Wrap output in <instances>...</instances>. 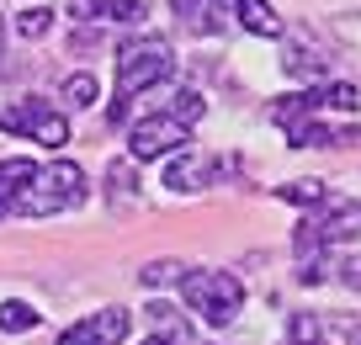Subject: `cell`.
Returning a JSON list of instances; mask_svg holds the SVG:
<instances>
[{
  "instance_id": "2",
  "label": "cell",
  "mask_w": 361,
  "mask_h": 345,
  "mask_svg": "<svg viewBox=\"0 0 361 345\" xmlns=\"http://www.w3.org/2000/svg\"><path fill=\"white\" fill-rule=\"evenodd\" d=\"M170 75H176V54H170L165 37H149V43L123 48V59H117V107H112V123H123V117H128V101H133L138 90L165 85Z\"/></svg>"
},
{
  "instance_id": "24",
  "label": "cell",
  "mask_w": 361,
  "mask_h": 345,
  "mask_svg": "<svg viewBox=\"0 0 361 345\" xmlns=\"http://www.w3.org/2000/svg\"><path fill=\"white\" fill-rule=\"evenodd\" d=\"M345 345H361V324H350V329H345Z\"/></svg>"
},
{
  "instance_id": "9",
  "label": "cell",
  "mask_w": 361,
  "mask_h": 345,
  "mask_svg": "<svg viewBox=\"0 0 361 345\" xmlns=\"http://www.w3.org/2000/svg\"><path fill=\"white\" fill-rule=\"evenodd\" d=\"M287 138L298 149H340V144H361L356 128H335V123H319V117H298V123H282Z\"/></svg>"
},
{
  "instance_id": "7",
  "label": "cell",
  "mask_w": 361,
  "mask_h": 345,
  "mask_svg": "<svg viewBox=\"0 0 361 345\" xmlns=\"http://www.w3.org/2000/svg\"><path fill=\"white\" fill-rule=\"evenodd\" d=\"M128 329H133V313L128 308H102V313H85L80 324H69L59 334V345H123Z\"/></svg>"
},
{
  "instance_id": "25",
  "label": "cell",
  "mask_w": 361,
  "mask_h": 345,
  "mask_svg": "<svg viewBox=\"0 0 361 345\" xmlns=\"http://www.w3.org/2000/svg\"><path fill=\"white\" fill-rule=\"evenodd\" d=\"M144 345H170V340H159V334H154V340H144Z\"/></svg>"
},
{
  "instance_id": "3",
  "label": "cell",
  "mask_w": 361,
  "mask_h": 345,
  "mask_svg": "<svg viewBox=\"0 0 361 345\" xmlns=\"http://www.w3.org/2000/svg\"><path fill=\"white\" fill-rule=\"evenodd\" d=\"M180 292H186L192 313L207 324H234V313L245 308V282L234 271H186Z\"/></svg>"
},
{
  "instance_id": "18",
  "label": "cell",
  "mask_w": 361,
  "mask_h": 345,
  "mask_svg": "<svg viewBox=\"0 0 361 345\" xmlns=\"http://www.w3.org/2000/svg\"><path fill=\"white\" fill-rule=\"evenodd\" d=\"M324 197H329V186H324V181H314V176H303V181H293V186H282V202H298V207H319Z\"/></svg>"
},
{
  "instance_id": "5",
  "label": "cell",
  "mask_w": 361,
  "mask_h": 345,
  "mask_svg": "<svg viewBox=\"0 0 361 345\" xmlns=\"http://www.w3.org/2000/svg\"><path fill=\"white\" fill-rule=\"evenodd\" d=\"M0 128H6V133L32 138V144H43V149H64V144H69V123H64V111H54L48 101H37V96L11 101V107L0 111Z\"/></svg>"
},
{
  "instance_id": "14",
  "label": "cell",
  "mask_w": 361,
  "mask_h": 345,
  "mask_svg": "<svg viewBox=\"0 0 361 345\" xmlns=\"http://www.w3.org/2000/svg\"><path fill=\"white\" fill-rule=\"evenodd\" d=\"M32 159H0V218L6 212H16V197L27 191V181H32Z\"/></svg>"
},
{
  "instance_id": "8",
  "label": "cell",
  "mask_w": 361,
  "mask_h": 345,
  "mask_svg": "<svg viewBox=\"0 0 361 345\" xmlns=\"http://www.w3.org/2000/svg\"><path fill=\"white\" fill-rule=\"evenodd\" d=\"M128 149H133V159L180 155V149H186V128L170 123V117H144V123H133V133H128Z\"/></svg>"
},
{
  "instance_id": "17",
  "label": "cell",
  "mask_w": 361,
  "mask_h": 345,
  "mask_svg": "<svg viewBox=\"0 0 361 345\" xmlns=\"http://www.w3.org/2000/svg\"><path fill=\"white\" fill-rule=\"evenodd\" d=\"M287 345H329L324 324H319L314 313H293V324H287Z\"/></svg>"
},
{
  "instance_id": "16",
  "label": "cell",
  "mask_w": 361,
  "mask_h": 345,
  "mask_svg": "<svg viewBox=\"0 0 361 345\" xmlns=\"http://www.w3.org/2000/svg\"><path fill=\"white\" fill-rule=\"evenodd\" d=\"M37 319H43V313H37L32 303H22V298L0 303V329H6V334H27V329H37Z\"/></svg>"
},
{
  "instance_id": "4",
  "label": "cell",
  "mask_w": 361,
  "mask_h": 345,
  "mask_svg": "<svg viewBox=\"0 0 361 345\" xmlns=\"http://www.w3.org/2000/svg\"><path fill=\"white\" fill-rule=\"evenodd\" d=\"M361 107V90L345 85V80H324L314 90H298V96L271 101V117L276 123H298V117H335V111H356Z\"/></svg>"
},
{
  "instance_id": "10",
  "label": "cell",
  "mask_w": 361,
  "mask_h": 345,
  "mask_svg": "<svg viewBox=\"0 0 361 345\" xmlns=\"http://www.w3.org/2000/svg\"><path fill=\"white\" fill-rule=\"evenodd\" d=\"M69 11L80 22H117V27H138L144 22V0H69Z\"/></svg>"
},
{
  "instance_id": "23",
  "label": "cell",
  "mask_w": 361,
  "mask_h": 345,
  "mask_svg": "<svg viewBox=\"0 0 361 345\" xmlns=\"http://www.w3.org/2000/svg\"><path fill=\"white\" fill-rule=\"evenodd\" d=\"M340 282H345V287H356V292H361V260H345V266H340Z\"/></svg>"
},
{
  "instance_id": "15",
  "label": "cell",
  "mask_w": 361,
  "mask_h": 345,
  "mask_svg": "<svg viewBox=\"0 0 361 345\" xmlns=\"http://www.w3.org/2000/svg\"><path fill=\"white\" fill-rule=\"evenodd\" d=\"M202 111H207V101L197 96V90H176V96L165 101V111H159V117H170V123H180V128H192Z\"/></svg>"
},
{
  "instance_id": "19",
  "label": "cell",
  "mask_w": 361,
  "mask_h": 345,
  "mask_svg": "<svg viewBox=\"0 0 361 345\" xmlns=\"http://www.w3.org/2000/svg\"><path fill=\"white\" fill-rule=\"evenodd\" d=\"M48 27H54V11H48V6H27V11H16V32L22 37H48Z\"/></svg>"
},
{
  "instance_id": "12",
  "label": "cell",
  "mask_w": 361,
  "mask_h": 345,
  "mask_svg": "<svg viewBox=\"0 0 361 345\" xmlns=\"http://www.w3.org/2000/svg\"><path fill=\"white\" fill-rule=\"evenodd\" d=\"M170 6H176V16H180V27H186V32H207V37H218L224 32V0H170Z\"/></svg>"
},
{
  "instance_id": "13",
  "label": "cell",
  "mask_w": 361,
  "mask_h": 345,
  "mask_svg": "<svg viewBox=\"0 0 361 345\" xmlns=\"http://www.w3.org/2000/svg\"><path fill=\"white\" fill-rule=\"evenodd\" d=\"M234 16H239V27H245V32H255V37H282V32H287L282 16L271 11L266 0H234Z\"/></svg>"
},
{
  "instance_id": "22",
  "label": "cell",
  "mask_w": 361,
  "mask_h": 345,
  "mask_svg": "<svg viewBox=\"0 0 361 345\" xmlns=\"http://www.w3.org/2000/svg\"><path fill=\"white\" fill-rule=\"evenodd\" d=\"M112 191H117V197H133V170H128L123 159L112 165Z\"/></svg>"
},
{
  "instance_id": "11",
  "label": "cell",
  "mask_w": 361,
  "mask_h": 345,
  "mask_svg": "<svg viewBox=\"0 0 361 345\" xmlns=\"http://www.w3.org/2000/svg\"><path fill=\"white\" fill-rule=\"evenodd\" d=\"M213 176H218V159H207V155H186V149H180V155L165 165V186H176V191H202Z\"/></svg>"
},
{
  "instance_id": "21",
  "label": "cell",
  "mask_w": 361,
  "mask_h": 345,
  "mask_svg": "<svg viewBox=\"0 0 361 345\" xmlns=\"http://www.w3.org/2000/svg\"><path fill=\"white\" fill-rule=\"evenodd\" d=\"M176 260H154V266H144L138 271V277H144V287H159V282H176Z\"/></svg>"
},
{
  "instance_id": "20",
  "label": "cell",
  "mask_w": 361,
  "mask_h": 345,
  "mask_svg": "<svg viewBox=\"0 0 361 345\" xmlns=\"http://www.w3.org/2000/svg\"><path fill=\"white\" fill-rule=\"evenodd\" d=\"M59 96H64L69 107H90V101H96V75H90V69H80V75H69Z\"/></svg>"
},
{
  "instance_id": "6",
  "label": "cell",
  "mask_w": 361,
  "mask_h": 345,
  "mask_svg": "<svg viewBox=\"0 0 361 345\" xmlns=\"http://www.w3.org/2000/svg\"><path fill=\"white\" fill-rule=\"evenodd\" d=\"M319 218H308L303 229H298V245L303 250H319V245H335V239H350V234H361V202H350V197H324L319 202Z\"/></svg>"
},
{
  "instance_id": "1",
  "label": "cell",
  "mask_w": 361,
  "mask_h": 345,
  "mask_svg": "<svg viewBox=\"0 0 361 345\" xmlns=\"http://www.w3.org/2000/svg\"><path fill=\"white\" fill-rule=\"evenodd\" d=\"M85 197H90L85 170H80V165H69V159H54V165L32 170L27 191L16 197V212H22V218H54V212L80 207Z\"/></svg>"
}]
</instances>
